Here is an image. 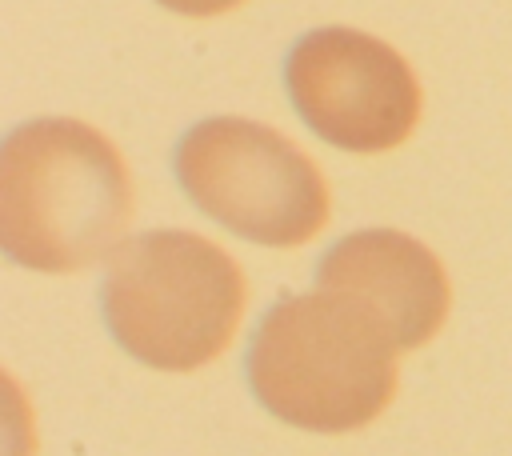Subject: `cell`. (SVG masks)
<instances>
[{
    "label": "cell",
    "mask_w": 512,
    "mask_h": 456,
    "mask_svg": "<svg viewBox=\"0 0 512 456\" xmlns=\"http://www.w3.org/2000/svg\"><path fill=\"white\" fill-rule=\"evenodd\" d=\"M320 284L348 304L384 316V324L404 340H424L448 304L440 260L392 228L344 236L320 264Z\"/></svg>",
    "instance_id": "cell-6"
},
{
    "label": "cell",
    "mask_w": 512,
    "mask_h": 456,
    "mask_svg": "<svg viewBox=\"0 0 512 456\" xmlns=\"http://www.w3.org/2000/svg\"><path fill=\"white\" fill-rule=\"evenodd\" d=\"M176 176L204 216L268 248L308 244L332 212L320 168L288 136L244 116L196 124L176 148Z\"/></svg>",
    "instance_id": "cell-3"
},
{
    "label": "cell",
    "mask_w": 512,
    "mask_h": 456,
    "mask_svg": "<svg viewBox=\"0 0 512 456\" xmlns=\"http://www.w3.org/2000/svg\"><path fill=\"white\" fill-rule=\"evenodd\" d=\"M104 304L124 344L184 368L228 340L244 304V276L212 240L160 228L112 252Z\"/></svg>",
    "instance_id": "cell-2"
},
{
    "label": "cell",
    "mask_w": 512,
    "mask_h": 456,
    "mask_svg": "<svg viewBox=\"0 0 512 456\" xmlns=\"http://www.w3.org/2000/svg\"><path fill=\"white\" fill-rule=\"evenodd\" d=\"M136 212L116 144L84 120H28L0 148V244L36 272H76L120 248Z\"/></svg>",
    "instance_id": "cell-1"
},
{
    "label": "cell",
    "mask_w": 512,
    "mask_h": 456,
    "mask_svg": "<svg viewBox=\"0 0 512 456\" xmlns=\"http://www.w3.org/2000/svg\"><path fill=\"white\" fill-rule=\"evenodd\" d=\"M160 4L180 12V16H220V12L240 8L244 0H160Z\"/></svg>",
    "instance_id": "cell-7"
},
{
    "label": "cell",
    "mask_w": 512,
    "mask_h": 456,
    "mask_svg": "<svg viewBox=\"0 0 512 456\" xmlns=\"http://www.w3.org/2000/svg\"><path fill=\"white\" fill-rule=\"evenodd\" d=\"M288 96L300 120L344 152L400 148L420 120V84L408 60L356 28H316L288 56Z\"/></svg>",
    "instance_id": "cell-4"
},
{
    "label": "cell",
    "mask_w": 512,
    "mask_h": 456,
    "mask_svg": "<svg viewBox=\"0 0 512 456\" xmlns=\"http://www.w3.org/2000/svg\"><path fill=\"white\" fill-rule=\"evenodd\" d=\"M348 308V300L300 296L268 316L252 368L272 408L304 424L340 428L356 408H372L384 396V364L376 352L356 348Z\"/></svg>",
    "instance_id": "cell-5"
}]
</instances>
